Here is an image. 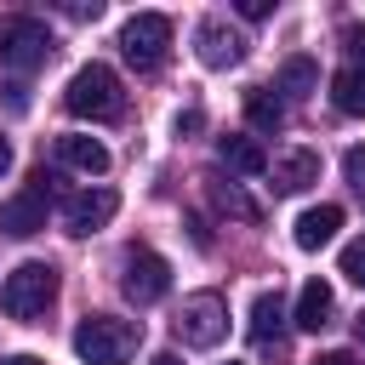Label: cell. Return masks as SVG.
<instances>
[{"instance_id": "cell-1", "label": "cell", "mask_w": 365, "mask_h": 365, "mask_svg": "<svg viewBox=\"0 0 365 365\" xmlns=\"http://www.w3.org/2000/svg\"><path fill=\"white\" fill-rule=\"evenodd\" d=\"M63 108H68L74 120H120V108H125L120 74H114L108 63L74 68V80H68V91H63Z\"/></svg>"}, {"instance_id": "cell-2", "label": "cell", "mask_w": 365, "mask_h": 365, "mask_svg": "<svg viewBox=\"0 0 365 365\" xmlns=\"http://www.w3.org/2000/svg\"><path fill=\"white\" fill-rule=\"evenodd\" d=\"M137 325L131 319H114V314H86L80 325H74V354L86 359V365H120V359H131L137 354Z\"/></svg>"}, {"instance_id": "cell-3", "label": "cell", "mask_w": 365, "mask_h": 365, "mask_svg": "<svg viewBox=\"0 0 365 365\" xmlns=\"http://www.w3.org/2000/svg\"><path fill=\"white\" fill-rule=\"evenodd\" d=\"M51 302H57V268H51V262H23V268H11L6 285H0V308H6L11 319H40Z\"/></svg>"}, {"instance_id": "cell-4", "label": "cell", "mask_w": 365, "mask_h": 365, "mask_svg": "<svg viewBox=\"0 0 365 365\" xmlns=\"http://www.w3.org/2000/svg\"><path fill=\"white\" fill-rule=\"evenodd\" d=\"M51 51H57V40H51V29H46L40 17H29V11L0 17V68L29 74V68H40Z\"/></svg>"}, {"instance_id": "cell-5", "label": "cell", "mask_w": 365, "mask_h": 365, "mask_svg": "<svg viewBox=\"0 0 365 365\" xmlns=\"http://www.w3.org/2000/svg\"><path fill=\"white\" fill-rule=\"evenodd\" d=\"M120 51H125V63H131L137 74H154V68L165 63V51H171V17H165V11H137V17L120 29Z\"/></svg>"}, {"instance_id": "cell-6", "label": "cell", "mask_w": 365, "mask_h": 365, "mask_svg": "<svg viewBox=\"0 0 365 365\" xmlns=\"http://www.w3.org/2000/svg\"><path fill=\"white\" fill-rule=\"evenodd\" d=\"M177 342H188V348H217L222 336H228V302L217 297V291H194V297H182V308H177Z\"/></svg>"}, {"instance_id": "cell-7", "label": "cell", "mask_w": 365, "mask_h": 365, "mask_svg": "<svg viewBox=\"0 0 365 365\" xmlns=\"http://www.w3.org/2000/svg\"><path fill=\"white\" fill-rule=\"evenodd\" d=\"M120 268H125V274H120V291H125L137 308H148V302H160V297L171 291V262H165L160 251H148V245H131Z\"/></svg>"}, {"instance_id": "cell-8", "label": "cell", "mask_w": 365, "mask_h": 365, "mask_svg": "<svg viewBox=\"0 0 365 365\" xmlns=\"http://www.w3.org/2000/svg\"><path fill=\"white\" fill-rule=\"evenodd\" d=\"M40 228H46V171H34L23 194L0 200V234L29 240V234H40Z\"/></svg>"}, {"instance_id": "cell-9", "label": "cell", "mask_w": 365, "mask_h": 365, "mask_svg": "<svg viewBox=\"0 0 365 365\" xmlns=\"http://www.w3.org/2000/svg\"><path fill=\"white\" fill-rule=\"evenodd\" d=\"M114 211H120V194L97 182V188H80V194L63 200V228H68V234H97Z\"/></svg>"}, {"instance_id": "cell-10", "label": "cell", "mask_w": 365, "mask_h": 365, "mask_svg": "<svg viewBox=\"0 0 365 365\" xmlns=\"http://www.w3.org/2000/svg\"><path fill=\"white\" fill-rule=\"evenodd\" d=\"M194 51H200L205 68H234V63L245 57V34L228 29L222 17H200V29H194Z\"/></svg>"}, {"instance_id": "cell-11", "label": "cell", "mask_w": 365, "mask_h": 365, "mask_svg": "<svg viewBox=\"0 0 365 365\" xmlns=\"http://www.w3.org/2000/svg\"><path fill=\"white\" fill-rule=\"evenodd\" d=\"M268 177H274V194H302L319 182V154L314 148H285L268 160Z\"/></svg>"}, {"instance_id": "cell-12", "label": "cell", "mask_w": 365, "mask_h": 365, "mask_svg": "<svg viewBox=\"0 0 365 365\" xmlns=\"http://www.w3.org/2000/svg\"><path fill=\"white\" fill-rule=\"evenodd\" d=\"M336 228H342V205H308L302 217H297V245L302 251H319V245H331L336 240Z\"/></svg>"}, {"instance_id": "cell-13", "label": "cell", "mask_w": 365, "mask_h": 365, "mask_svg": "<svg viewBox=\"0 0 365 365\" xmlns=\"http://www.w3.org/2000/svg\"><path fill=\"white\" fill-rule=\"evenodd\" d=\"M331 314H336V297H331V285L325 279H308L302 291H297V331H325L331 325Z\"/></svg>"}, {"instance_id": "cell-14", "label": "cell", "mask_w": 365, "mask_h": 365, "mask_svg": "<svg viewBox=\"0 0 365 365\" xmlns=\"http://www.w3.org/2000/svg\"><path fill=\"white\" fill-rule=\"evenodd\" d=\"M57 160L68 171H80V177H103L108 171V148L97 137H57Z\"/></svg>"}, {"instance_id": "cell-15", "label": "cell", "mask_w": 365, "mask_h": 365, "mask_svg": "<svg viewBox=\"0 0 365 365\" xmlns=\"http://www.w3.org/2000/svg\"><path fill=\"white\" fill-rule=\"evenodd\" d=\"M217 160H222L228 171H240V177L268 171V148H262L257 137H217Z\"/></svg>"}, {"instance_id": "cell-16", "label": "cell", "mask_w": 365, "mask_h": 365, "mask_svg": "<svg viewBox=\"0 0 365 365\" xmlns=\"http://www.w3.org/2000/svg\"><path fill=\"white\" fill-rule=\"evenodd\" d=\"M285 336V302L274 297V291H262L257 302H251V342H279Z\"/></svg>"}, {"instance_id": "cell-17", "label": "cell", "mask_w": 365, "mask_h": 365, "mask_svg": "<svg viewBox=\"0 0 365 365\" xmlns=\"http://www.w3.org/2000/svg\"><path fill=\"white\" fill-rule=\"evenodd\" d=\"M245 120H251V131H279L285 125V103L268 86H251L245 91Z\"/></svg>"}, {"instance_id": "cell-18", "label": "cell", "mask_w": 365, "mask_h": 365, "mask_svg": "<svg viewBox=\"0 0 365 365\" xmlns=\"http://www.w3.org/2000/svg\"><path fill=\"white\" fill-rule=\"evenodd\" d=\"M331 103L342 108V114H354V120H365V68H342L336 80H331Z\"/></svg>"}, {"instance_id": "cell-19", "label": "cell", "mask_w": 365, "mask_h": 365, "mask_svg": "<svg viewBox=\"0 0 365 365\" xmlns=\"http://www.w3.org/2000/svg\"><path fill=\"white\" fill-rule=\"evenodd\" d=\"M205 188H211V205L222 211V217H240V222H257V205L234 188V182H222V177H205Z\"/></svg>"}, {"instance_id": "cell-20", "label": "cell", "mask_w": 365, "mask_h": 365, "mask_svg": "<svg viewBox=\"0 0 365 365\" xmlns=\"http://www.w3.org/2000/svg\"><path fill=\"white\" fill-rule=\"evenodd\" d=\"M279 86H285V91H291V97H308V91H314V86H319V68H314V63H308V57H291V63H285V68H279Z\"/></svg>"}, {"instance_id": "cell-21", "label": "cell", "mask_w": 365, "mask_h": 365, "mask_svg": "<svg viewBox=\"0 0 365 365\" xmlns=\"http://www.w3.org/2000/svg\"><path fill=\"white\" fill-rule=\"evenodd\" d=\"M342 274H348V279H354V285L365 291V234L342 245Z\"/></svg>"}, {"instance_id": "cell-22", "label": "cell", "mask_w": 365, "mask_h": 365, "mask_svg": "<svg viewBox=\"0 0 365 365\" xmlns=\"http://www.w3.org/2000/svg\"><path fill=\"white\" fill-rule=\"evenodd\" d=\"M342 177H348V182L365 194V143H354V148L342 154Z\"/></svg>"}, {"instance_id": "cell-23", "label": "cell", "mask_w": 365, "mask_h": 365, "mask_svg": "<svg viewBox=\"0 0 365 365\" xmlns=\"http://www.w3.org/2000/svg\"><path fill=\"white\" fill-rule=\"evenodd\" d=\"M342 51L354 57V68H365V23H342Z\"/></svg>"}, {"instance_id": "cell-24", "label": "cell", "mask_w": 365, "mask_h": 365, "mask_svg": "<svg viewBox=\"0 0 365 365\" xmlns=\"http://www.w3.org/2000/svg\"><path fill=\"white\" fill-rule=\"evenodd\" d=\"M234 11L257 23V17H268V11H274V0H234Z\"/></svg>"}, {"instance_id": "cell-25", "label": "cell", "mask_w": 365, "mask_h": 365, "mask_svg": "<svg viewBox=\"0 0 365 365\" xmlns=\"http://www.w3.org/2000/svg\"><path fill=\"white\" fill-rule=\"evenodd\" d=\"M0 365H46L40 354H0Z\"/></svg>"}, {"instance_id": "cell-26", "label": "cell", "mask_w": 365, "mask_h": 365, "mask_svg": "<svg viewBox=\"0 0 365 365\" xmlns=\"http://www.w3.org/2000/svg\"><path fill=\"white\" fill-rule=\"evenodd\" d=\"M319 365H359V359H354V354H325Z\"/></svg>"}, {"instance_id": "cell-27", "label": "cell", "mask_w": 365, "mask_h": 365, "mask_svg": "<svg viewBox=\"0 0 365 365\" xmlns=\"http://www.w3.org/2000/svg\"><path fill=\"white\" fill-rule=\"evenodd\" d=\"M148 365H182V359H177V354H154Z\"/></svg>"}, {"instance_id": "cell-28", "label": "cell", "mask_w": 365, "mask_h": 365, "mask_svg": "<svg viewBox=\"0 0 365 365\" xmlns=\"http://www.w3.org/2000/svg\"><path fill=\"white\" fill-rule=\"evenodd\" d=\"M6 165H11V143L0 137V171H6Z\"/></svg>"}, {"instance_id": "cell-29", "label": "cell", "mask_w": 365, "mask_h": 365, "mask_svg": "<svg viewBox=\"0 0 365 365\" xmlns=\"http://www.w3.org/2000/svg\"><path fill=\"white\" fill-rule=\"evenodd\" d=\"M354 325H359V336H365V314H359V319H354Z\"/></svg>"}, {"instance_id": "cell-30", "label": "cell", "mask_w": 365, "mask_h": 365, "mask_svg": "<svg viewBox=\"0 0 365 365\" xmlns=\"http://www.w3.org/2000/svg\"><path fill=\"white\" fill-rule=\"evenodd\" d=\"M228 365H240V359H228Z\"/></svg>"}]
</instances>
